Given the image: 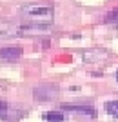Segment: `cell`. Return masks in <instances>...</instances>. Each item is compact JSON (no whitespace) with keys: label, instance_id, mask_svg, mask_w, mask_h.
I'll list each match as a JSON object with an SVG mask.
<instances>
[{"label":"cell","instance_id":"52a82bcc","mask_svg":"<svg viewBox=\"0 0 118 122\" xmlns=\"http://www.w3.org/2000/svg\"><path fill=\"white\" fill-rule=\"evenodd\" d=\"M105 111H107L111 117H116V118H118V100H109V102H105Z\"/></svg>","mask_w":118,"mask_h":122},{"label":"cell","instance_id":"277c9868","mask_svg":"<svg viewBox=\"0 0 118 122\" xmlns=\"http://www.w3.org/2000/svg\"><path fill=\"white\" fill-rule=\"evenodd\" d=\"M20 55H22L20 47H0V58H2V60L15 62V60L20 58Z\"/></svg>","mask_w":118,"mask_h":122},{"label":"cell","instance_id":"30bf717a","mask_svg":"<svg viewBox=\"0 0 118 122\" xmlns=\"http://www.w3.org/2000/svg\"><path fill=\"white\" fill-rule=\"evenodd\" d=\"M116 82H118V71H116Z\"/></svg>","mask_w":118,"mask_h":122},{"label":"cell","instance_id":"9c48e42d","mask_svg":"<svg viewBox=\"0 0 118 122\" xmlns=\"http://www.w3.org/2000/svg\"><path fill=\"white\" fill-rule=\"evenodd\" d=\"M118 20V9H113L105 15V22H116Z\"/></svg>","mask_w":118,"mask_h":122},{"label":"cell","instance_id":"7a4b0ae2","mask_svg":"<svg viewBox=\"0 0 118 122\" xmlns=\"http://www.w3.org/2000/svg\"><path fill=\"white\" fill-rule=\"evenodd\" d=\"M27 29H31L26 24H18L15 20H0V40L15 38V36L24 35Z\"/></svg>","mask_w":118,"mask_h":122},{"label":"cell","instance_id":"3957f363","mask_svg":"<svg viewBox=\"0 0 118 122\" xmlns=\"http://www.w3.org/2000/svg\"><path fill=\"white\" fill-rule=\"evenodd\" d=\"M57 93H58L57 86H36L33 95H35V98L38 102H47V100H51Z\"/></svg>","mask_w":118,"mask_h":122},{"label":"cell","instance_id":"ba28073f","mask_svg":"<svg viewBox=\"0 0 118 122\" xmlns=\"http://www.w3.org/2000/svg\"><path fill=\"white\" fill-rule=\"evenodd\" d=\"M9 115V104L5 100H0V118H5Z\"/></svg>","mask_w":118,"mask_h":122},{"label":"cell","instance_id":"8992f818","mask_svg":"<svg viewBox=\"0 0 118 122\" xmlns=\"http://www.w3.org/2000/svg\"><path fill=\"white\" fill-rule=\"evenodd\" d=\"M42 117H44L46 122H66L67 120L66 115H64L62 111H46Z\"/></svg>","mask_w":118,"mask_h":122},{"label":"cell","instance_id":"6da1fadb","mask_svg":"<svg viewBox=\"0 0 118 122\" xmlns=\"http://www.w3.org/2000/svg\"><path fill=\"white\" fill-rule=\"evenodd\" d=\"M20 16L24 24L31 29L36 27H49L55 20V9L49 2H29L20 7Z\"/></svg>","mask_w":118,"mask_h":122},{"label":"cell","instance_id":"5b68a950","mask_svg":"<svg viewBox=\"0 0 118 122\" xmlns=\"http://www.w3.org/2000/svg\"><path fill=\"white\" fill-rule=\"evenodd\" d=\"M64 109L67 111H75V113H82V115H87V117H96V109L91 106V104H82V106H64Z\"/></svg>","mask_w":118,"mask_h":122}]
</instances>
